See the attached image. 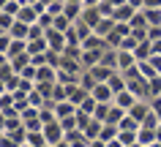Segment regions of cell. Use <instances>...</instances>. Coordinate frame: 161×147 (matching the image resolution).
I'll return each instance as SVG.
<instances>
[{"mask_svg": "<svg viewBox=\"0 0 161 147\" xmlns=\"http://www.w3.org/2000/svg\"><path fill=\"white\" fill-rule=\"evenodd\" d=\"M47 44H49V49H55V52H63L68 46V38L63 30H55V27H49L47 30Z\"/></svg>", "mask_w": 161, "mask_h": 147, "instance_id": "1", "label": "cell"}, {"mask_svg": "<svg viewBox=\"0 0 161 147\" xmlns=\"http://www.w3.org/2000/svg\"><path fill=\"white\" fill-rule=\"evenodd\" d=\"M90 95H93L98 104H112V101H115V90H112L107 82H98V85L90 90Z\"/></svg>", "mask_w": 161, "mask_h": 147, "instance_id": "2", "label": "cell"}, {"mask_svg": "<svg viewBox=\"0 0 161 147\" xmlns=\"http://www.w3.org/2000/svg\"><path fill=\"white\" fill-rule=\"evenodd\" d=\"M87 95H90V90H85V87L79 85V82H74V85H66V98L68 101H71V104H82V101H85Z\"/></svg>", "mask_w": 161, "mask_h": 147, "instance_id": "3", "label": "cell"}, {"mask_svg": "<svg viewBox=\"0 0 161 147\" xmlns=\"http://www.w3.org/2000/svg\"><path fill=\"white\" fill-rule=\"evenodd\" d=\"M49 82H58V68L55 66H38V71H36V85H49Z\"/></svg>", "mask_w": 161, "mask_h": 147, "instance_id": "4", "label": "cell"}, {"mask_svg": "<svg viewBox=\"0 0 161 147\" xmlns=\"http://www.w3.org/2000/svg\"><path fill=\"white\" fill-rule=\"evenodd\" d=\"M150 101H142V98H139V101H136L134 106H131V109H128V114H131V117H134V120H139V123H145V117H147V114H150Z\"/></svg>", "mask_w": 161, "mask_h": 147, "instance_id": "5", "label": "cell"}, {"mask_svg": "<svg viewBox=\"0 0 161 147\" xmlns=\"http://www.w3.org/2000/svg\"><path fill=\"white\" fill-rule=\"evenodd\" d=\"M136 101H139V98H136L134 93H131V90H120V93H115V101H112V104H118V106H123V109H131V106L136 104Z\"/></svg>", "mask_w": 161, "mask_h": 147, "instance_id": "6", "label": "cell"}, {"mask_svg": "<svg viewBox=\"0 0 161 147\" xmlns=\"http://www.w3.org/2000/svg\"><path fill=\"white\" fill-rule=\"evenodd\" d=\"M101 49H85V46H82V66H85V68H93V66H98V63H101Z\"/></svg>", "mask_w": 161, "mask_h": 147, "instance_id": "7", "label": "cell"}, {"mask_svg": "<svg viewBox=\"0 0 161 147\" xmlns=\"http://www.w3.org/2000/svg\"><path fill=\"white\" fill-rule=\"evenodd\" d=\"M101 17H104V14L98 11V6H85V11H82V17H79V19L87 22L90 27H96L98 22H101Z\"/></svg>", "mask_w": 161, "mask_h": 147, "instance_id": "8", "label": "cell"}, {"mask_svg": "<svg viewBox=\"0 0 161 147\" xmlns=\"http://www.w3.org/2000/svg\"><path fill=\"white\" fill-rule=\"evenodd\" d=\"M76 109H79V106L76 104H71V101H58V104H55V114H58V120H63V117H71V114H76Z\"/></svg>", "mask_w": 161, "mask_h": 147, "instance_id": "9", "label": "cell"}, {"mask_svg": "<svg viewBox=\"0 0 161 147\" xmlns=\"http://www.w3.org/2000/svg\"><path fill=\"white\" fill-rule=\"evenodd\" d=\"M134 14H136L134 6L123 3V6H118V8H115V14H112V17H115V22H131V19H134Z\"/></svg>", "mask_w": 161, "mask_h": 147, "instance_id": "10", "label": "cell"}, {"mask_svg": "<svg viewBox=\"0 0 161 147\" xmlns=\"http://www.w3.org/2000/svg\"><path fill=\"white\" fill-rule=\"evenodd\" d=\"M115 25H118V22H115V17H101V22L93 27V33H96V35H104V38H107V35L115 30Z\"/></svg>", "mask_w": 161, "mask_h": 147, "instance_id": "11", "label": "cell"}, {"mask_svg": "<svg viewBox=\"0 0 161 147\" xmlns=\"http://www.w3.org/2000/svg\"><path fill=\"white\" fill-rule=\"evenodd\" d=\"M11 38H22V41H27V33H30V25L27 22H22V19H17L14 25H11Z\"/></svg>", "mask_w": 161, "mask_h": 147, "instance_id": "12", "label": "cell"}, {"mask_svg": "<svg viewBox=\"0 0 161 147\" xmlns=\"http://www.w3.org/2000/svg\"><path fill=\"white\" fill-rule=\"evenodd\" d=\"M136 142L139 144H153V142H158V136H156V128H147V125H142L139 128V134H136Z\"/></svg>", "mask_w": 161, "mask_h": 147, "instance_id": "13", "label": "cell"}, {"mask_svg": "<svg viewBox=\"0 0 161 147\" xmlns=\"http://www.w3.org/2000/svg\"><path fill=\"white\" fill-rule=\"evenodd\" d=\"M82 11H85V6H82V3H71V0H66V8H63V14H66L71 22H76V19L82 17Z\"/></svg>", "mask_w": 161, "mask_h": 147, "instance_id": "14", "label": "cell"}, {"mask_svg": "<svg viewBox=\"0 0 161 147\" xmlns=\"http://www.w3.org/2000/svg\"><path fill=\"white\" fill-rule=\"evenodd\" d=\"M101 128H104V123L98 120V117H90V123L85 125V136L87 139H98L101 136Z\"/></svg>", "mask_w": 161, "mask_h": 147, "instance_id": "15", "label": "cell"}, {"mask_svg": "<svg viewBox=\"0 0 161 147\" xmlns=\"http://www.w3.org/2000/svg\"><path fill=\"white\" fill-rule=\"evenodd\" d=\"M49 49V44H47V35L44 38H33V41H27V52L30 55H41Z\"/></svg>", "mask_w": 161, "mask_h": 147, "instance_id": "16", "label": "cell"}, {"mask_svg": "<svg viewBox=\"0 0 161 147\" xmlns=\"http://www.w3.org/2000/svg\"><path fill=\"white\" fill-rule=\"evenodd\" d=\"M101 66H109V68L118 71V49H115V46L104 49V55H101Z\"/></svg>", "mask_w": 161, "mask_h": 147, "instance_id": "17", "label": "cell"}, {"mask_svg": "<svg viewBox=\"0 0 161 147\" xmlns=\"http://www.w3.org/2000/svg\"><path fill=\"white\" fill-rule=\"evenodd\" d=\"M128 114V109H123V106H118V104H112V109H109V117H107V123H115V125H120V120Z\"/></svg>", "mask_w": 161, "mask_h": 147, "instance_id": "18", "label": "cell"}, {"mask_svg": "<svg viewBox=\"0 0 161 147\" xmlns=\"http://www.w3.org/2000/svg\"><path fill=\"white\" fill-rule=\"evenodd\" d=\"M27 63H33V57H30V52H25V55H17V57H11V66H14V71H22L27 66Z\"/></svg>", "mask_w": 161, "mask_h": 147, "instance_id": "19", "label": "cell"}, {"mask_svg": "<svg viewBox=\"0 0 161 147\" xmlns=\"http://www.w3.org/2000/svg\"><path fill=\"white\" fill-rule=\"evenodd\" d=\"M136 134H139V131H120L118 139H120L126 147H131V144H136Z\"/></svg>", "mask_w": 161, "mask_h": 147, "instance_id": "20", "label": "cell"}, {"mask_svg": "<svg viewBox=\"0 0 161 147\" xmlns=\"http://www.w3.org/2000/svg\"><path fill=\"white\" fill-rule=\"evenodd\" d=\"M14 22H17V17H14V14H8V11H0V27H3L6 33L11 30V25H14Z\"/></svg>", "mask_w": 161, "mask_h": 147, "instance_id": "21", "label": "cell"}, {"mask_svg": "<svg viewBox=\"0 0 161 147\" xmlns=\"http://www.w3.org/2000/svg\"><path fill=\"white\" fill-rule=\"evenodd\" d=\"M109 109H112V104H98V106H96V112H93V117H98L101 123H107V117H109Z\"/></svg>", "mask_w": 161, "mask_h": 147, "instance_id": "22", "label": "cell"}, {"mask_svg": "<svg viewBox=\"0 0 161 147\" xmlns=\"http://www.w3.org/2000/svg\"><path fill=\"white\" fill-rule=\"evenodd\" d=\"M150 25H161V8H142Z\"/></svg>", "mask_w": 161, "mask_h": 147, "instance_id": "23", "label": "cell"}, {"mask_svg": "<svg viewBox=\"0 0 161 147\" xmlns=\"http://www.w3.org/2000/svg\"><path fill=\"white\" fill-rule=\"evenodd\" d=\"M96 106H98V101H96L93 95H87L85 101L79 104V109H82V112H87V114H93V112H96Z\"/></svg>", "mask_w": 161, "mask_h": 147, "instance_id": "24", "label": "cell"}, {"mask_svg": "<svg viewBox=\"0 0 161 147\" xmlns=\"http://www.w3.org/2000/svg\"><path fill=\"white\" fill-rule=\"evenodd\" d=\"M36 71H38V66H33V63H27L25 68L19 71V76H25V79H36Z\"/></svg>", "mask_w": 161, "mask_h": 147, "instance_id": "25", "label": "cell"}, {"mask_svg": "<svg viewBox=\"0 0 161 147\" xmlns=\"http://www.w3.org/2000/svg\"><path fill=\"white\" fill-rule=\"evenodd\" d=\"M147 38H150V41H161V25H150L147 27Z\"/></svg>", "mask_w": 161, "mask_h": 147, "instance_id": "26", "label": "cell"}, {"mask_svg": "<svg viewBox=\"0 0 161 147\" xmlns=\"http://www.w3.org/2000/svg\"><path fill=\"white\" fill-rule=\"evenodd\" d=\"M60 123H63V128H66V131H74V128H79V125H76V114H71V117H63Z\"/></svg>", "mask_w": 161, "mask_h": 147, "instance_id": "27", "label": "cell"}, {"mask_svg": "<svg viewBox=\"0 0 161 147\" xmlns=\"http://www.w3.org/2000/svg\"><path fill=\"white\" fill-rule=\"evenodd\" d=\"M8 46H11V33H3L0 35V52H8Z\"/></svg>", "mask_w": 161, "mask_h": 147, "instance_id": "28", "label": "cell"}, {"mask_svg": "<svg viewBox=\"0 0 161 147\" xmlns=\"http://www.w3.org/2000/svg\"><path fill=\"white\" fill-rule=\"evenodd\" d=\"M150 63H153V68L161 74V55H150Z\"/></svg>", "mask_w": 161, "mask_h": 147, "instance_id": "29", "label": "cell"}, {"mask_svg": "<svg viewBox=\"0 0 161 147\" xmlns=\"http://www.w3.org/2000/svg\"><path fill=\"white\" fill-rule=\"evenodd\" d=\"M87 147H107V142H104V139H90Z\"/></svg>", "mask_w": 161, "mask_h": 147, "instance_id": "30", "label": "cell"}, {"mask_svg": "<svg viewBox=\"0 0 161 147\" xmlns=\"http://www.w3.org/2000/svg\"><path fill=\"white\" fill-rule=\"evenodd\" d=\"M107 147H126V144H123L120 139H112V142H107Z\"/></svg>", "mask_w": 161, "mask_h": 147, "instance_id": "31", "label": "cell"}, {"mask_svg": "<svg viewBox=\"0 0 161 147\" xmlns=\"http://www.w3.org/2000/svg\"><path fill=\"white\" fill-rule=\"evenodd\" d=\"M101 0H85V6H98Z\"/></svg>", "mask_w": 161, "mask_h": 147, "instance_id": "32", "label": "cell"}, {"mask_svg": "<svg viewBox=\"0 0 161 147\" xmlns=\"http://www.w3.org/2000/svg\"><path fill=\"white\" fill-rule=\"evenodd\" d=\"M156 136H158V142H161V123L156 125Z\"/></svg>", "mask_w": 161, "mask_h": 147, "instance_id": "33", "label": "cell"}, {"mask_svg": "<svg viewBox=\"0 0 161 147\" xmlns=\"http://www.w3.org/2000/svg\"><path fill=\"white\" fill-rule=\"evenodd\" d=\"M3 33H6V30H3V27H0V35H3Z\"/></svg>", "mask_w": 161, "mask_h": 147, "instance_id": "34", "label": "cell"}, {"mask_svg": "<svg viewBox=\"0 0 161 147\" xmlns=\"http://www.w3.org/2000/svg\"><path fill=\"white\" fill-rule=\"evenodd\" d=\"M19 147H30V144H19Z\"/></svg>", "mask_w": 161, "mask_h": 147, "instance_id": "35", "label": "cell"}]
</instances>
